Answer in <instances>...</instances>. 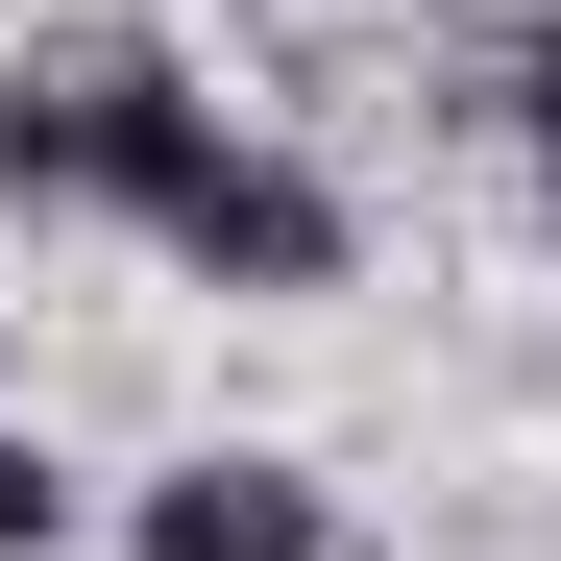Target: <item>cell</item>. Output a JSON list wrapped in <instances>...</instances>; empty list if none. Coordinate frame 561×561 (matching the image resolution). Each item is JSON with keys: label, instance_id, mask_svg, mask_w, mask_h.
I'll return each mask as SVG.
<instances>
[{"label": "cell", "instance_id": "obj_5", "mask_svg": "<svg viewBox=\"0 0 561 561\" xmlns=\"http://www.w3.org/2000/svg\"><path fill=\"white\" fill-rule=\"evenodd\" d=\"M489 99H513V147H537V196H561V25H513V49H489Z\"/></svg>", "mask_w": 561, "mask_h": 561}, {"label": "cell", "instance_id": "obj_1", "mask_svg": "<svg viewBox=\"0 0 561 561\" xmlns=\"http://www.w3.org/2000/svg\"><path fill=\"white\" fill-rule=\"evenodd\" d=\"M196 147H220V99H196L171 25H25V49H0V196H25V220H73V196L171 220Z\"/></svg>", "mask_w": 561, "mask_h": 561}, {"label": "cell", "instance_id": "obj_3", "mask_svg": "<svg viewBox=\"0 0 561 561\" xmlns=\"http://www.w3.org/2000/svg\"><path fill=\"white\" fill-rule=\"evenodd\" d=\"M123 561H342V489H318V463H268V439H196V463H147Z\"/></svg>", "mask_w": 561, "mask_h": 561}, {"label": "cell", "instance_id": "obj_4", "mask_svg": "<svg viewBox=\"0 0 561 561\" xmlns=\"http://www.w3.org/2000/svg\"><path fill=\"white\" fill-rule=\"evenodd\" d=\"M49 537H73V463H49L25 415H0V561H49Z\"/></svg>", "mask_w": 561, "mask_h": 561}, {"label": "cell", "instance_id": "obj_2", "mask_svg": "<svg viewBox=\"0 0 561 561\" xmlns=\"http://www.w3.org/2000/svg\"><path fill=\"white\" fill-rule=\"evenodd\" d=\"M147 244H171V268H196V294H342V196H318V171H294V147H244V123L196 147V196H171Z\"/></svg>", "mask_w": 561, "mask_h": 561}]
</instances>
